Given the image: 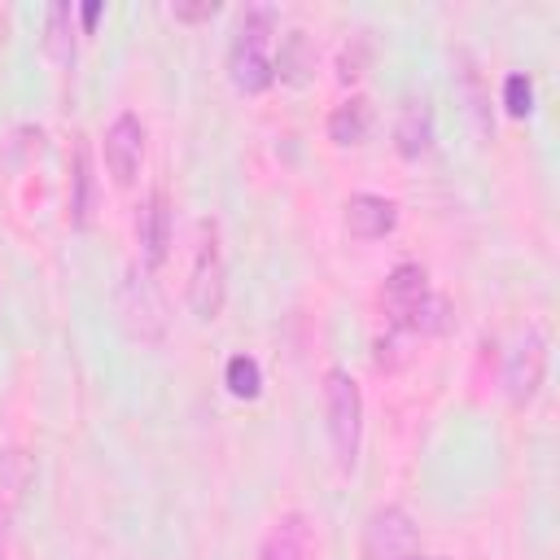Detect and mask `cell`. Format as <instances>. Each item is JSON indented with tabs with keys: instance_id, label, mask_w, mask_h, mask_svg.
I'll list each match as a JSON object with an SVG mask.
<instances>
[{
	"instance_id": "7c38bea8",
	"label": "cell",
	"mask_w": 560,
	"mask_h": 560,
	"mask_svg": "<svg viewBox=\"0 0 560 560\" xmlns=\"http://www.w3.org/2000/svg\"><path fill=\"white\" fill-rule=\"evenodd\" d=\"M394 140H398V153H402V158L429 153V144H433V109H429L424 96H411V101L398 109Z\"/></svg>"
},
{
	"instance_id": "5b68a950",
	"label": "cell",
	"mask_w": 560,
	"mask_h": 560,
	"mask_svg": "<svg viewBox=\"0 0 560 560\" xmlns=\"http://www.w3.org/2000/svg\"><path fill=\"white\" fill-rule=\"evenodd\" d=\"M223 298H228V271H223V249H219V223L206 219L197 258H192V276H188V306L197 319H214L223 311Z\"/></svg>"
},
{
	"instance_id": "9a60e30c",
	"label": "cell",
	"mask_w": 560,
	"mask_h": 560,
	"mask_svg": "<svg viewBox=\"0 0 560 560\" xmlns=\"http://www.w3.org/2000/svg\"><path fill=\"white\" fill-rule=\"evenodd\" d=\"M223 385L236 394V398H258L262 394V368L254 354H232L228 368H223Z\"/></svg>"
},
{
	"instance_id": "5bb4252c",
	"label": "cell",
	"mask_w": 560,
	"mask_h": 560,
	"mask_svg": "<svg viewBox=\"0 0 560 560\" xmlns=\"http://www.w3.org/2000/svg\"><path fill=\"white\" fill-rule=\"evenodd\" d=\"M70 18H74V9L66 0L48 4V13H44V52L57 66H70L74 61V22Z\"/></svg>"
},
{
	"instance_id": "7a4b0ae2",
	"label": "cell",
	"mask_w": 560,
	"mask_h": 560,
	"mask_svg": "<svg viewBox=\"0 0 560 560\" xmlns=\"http://www.w3.org/2000/svg\"><path fill=\"white\" fill-rule=\"evenodd\" d=\"M271 31H276V13L271 9H249L228 44V79L236 92H262L276 79V61H271Z\"/></svg>"
},
{
	"instance_id": "d6986e66",
	"label": "cell",
	"mask_w": 560,
	"mask_h": 560,
	"mask_svg": "<svg viewBox=\"0 0 560 560\" xmlns=\"http://www.w3.org/2000/svg\"><path fill=\"white\" fill-rule=\"evenodd\" d=\"M219 4L214 0H201V4H175V18L179 22H201V18H214Z\"/></svg>"
},
{
	"instance_id": "277c9868",
	"label": "cell",
	"mask_w": 560,
	"mask_h": 560,
	"mask_svg": "<svg viewBox=\"0 0 560 560\" xmlns=\"http://www.w3.org/2000/svg\"><path fill=\"white\" fill-rule=\"evenodd\" d=\"M118 319L131 341L140 346H162L166 337V302L149 276V267H127L118 284Z\"/></svg>"
},
{
	"instance_id": "30bf717a",
	"label": "cell",
	"mask_w": 560,
	"mask_h": 560,
	"mask_svg": "<svg viewBox=\"0 0 560 560\" xmlns=\"http://www.w3.org/2000/svg\"><path fill=\"white\" fill-rule=\"evenodd\" d=\"M258 560H315V542H311L306 516L302 512H284L267 529V538L258 547Z\"/></svg>"
},
{
	"instance_id": "9c48e42d",
	"label": "cell",
	"mask_w": 560,
	"mask_h": 560,
	"mask_svg": "<svg viewBox=\"0 0 560 560\" xmlns=\"http://www.w3.org/2000/svg\"><path fill=\"white\" fill-rule=\"evenodd\" d=\"M394 223H398V206L381 192H354L346 201V232L354 241H381L394 232Z\"/></svg>"
},
{
	"instance_id": "44dd1931",
	"label": "cell",
	"mask_w": 560,
	"mask_h": 560,
	"mask_svg": "<svg viewBox=\"0 0 560 560\" xmlns=\"http://www.w3.org/2000/svg\"><path fill=\"white\" fill-rule=\"evenodd\" d=\"M0 560H4V512H0Z\"/></svg>"
},
{
	"instance_id": "ba28073f",
	"label": "cell",
	"mask_w": 560,
	"mask_h": 560,
	"mask_svg": "<svg viewBox=\"0 0 560 560\" xmlns=\"http://www.w3.org/2000/svg\"><path fill=\"white\" fill-rule=\"evenodd\" d=\"M144 158V127L131 109H122L109 127H105V166L114 175V184H131Z\"/></svg>"
},
{
	"instance_id": "52a82bcc",
	"label": "cell",
	"mask_w": 560,
	"mask_h": 560,
	"mask_svg": "<svg viewBox=\"0 0 560 560\" xmlns=\"http://www.w3.org/2000/svg\"><path fill=\"white\" fill-rule=\"evenodd\" d=\"M411 547H416V529L402 508L372 512L368 534H363V560H407Z\"/></svg>"
},
{
	"instance_id": "8fae6325",
	"label": "cell",
	"mask_w": 560,
	"mask_h": 560,
	"mask_svg": "<svg viewBox=\"0 0 560 560\" xmlns=\"http://www.w3.org/2000/svg\"><path fill=\"white\" fill-rule=\"evenodd\" d=\"M136 232H140L144 267L153 271V267L166 258V245H171V201H166V192H162V188H153V192H149V201H144V210H140Z\"/></svg>"
},
{
	"instance_id": "6da1fadb",
	"label": "cell",
	"mask_w": 560,
	"mask_h": 560,
	"mask_svg": "<svg viewBox=\"0 0 560 560\" xmlns=\"http://www.w3.org/2000/svg\"><path fill=\"white\" fill-rule=\"evenodd\" d=\"M381 302H385V315H389V324L398 332H429V337H438V332H446L455 324L451 302L429 289V276L416 262H398L389 271L385 289H381Z\"/></svg>"
},
{
	"instance_id": "4fadbf2b",
	"label": "cell",
	"mask_w": 560,
	"mask_h": 560,
	"mask_svg": "<svg viewBox=\"0 0 560 560\" xmlns=\"http://www.w3.org/2000/svg\"><path fill=\"white\" fill-rule=\"evenodd\" d=\"M372 131V101L368 96H350L328 114V136L337 144H363Z\"/></svg>"
},
{
	"instance_id": "2e32d148",
	"label": "cell",
	"mask_w": 560,
	"mask_h": 560,
	"mask_svg": "<svg viewBox=\"0 0 560 560\" xmlns=\"http://www.w3.org/2000/svg\"><path fill=\"white\" fill-rule=\"evenodd\" d=\"M503 109L512 114V118H525L529 109H534V83H529V74H508L503 79Z\"/></svg>"
},
{
	"instance_id": "ac0fdd59",
	"label": "cell",
	"mask_w": 560,
	"mask_h": 560,
	"mask_svg": "<svg viewBox=\"0 0 560 560\" xmlns=\"http://www.w3.org/2000/svg\"><path fill=\"white\" fill-rule=\"evenodd\" d=\"M306 61H311V57H306V31H289L276 70H280L284 79H302V66H306Z\"/></svg>"
},
{
	"instance_id": "e0dca14e",
	"label": "cell",
	"mask_w": 560,
	"mask_h": 560,
	"mask_svg": "<svg viewBox=\"0 0 560 560\" xmlns=\"http://www.w3.org/2000/svg\"><path fill=\"white\" fill-rule=\"evenodd\" d=\"M88 192H92L88 149H83V144H74V201H70V214H74V223H79V228L88 223Z\"/></svg>"
},
{
	"instance_id": "ffe728a7",
	"label": "cell",
	"mask_w": 560,
	"mask_h": 560,
	"mask_svg": "<svg viewBox=\"0 0 560 560\" xmlns=\"http://www.w3.org/2000/svg\"><path fill=\"white\" fill-rule=\"evenodd\" d=\"M79 18H83V31H88V26H96V18H101V4H83V9H79Z\"/></svg>"
},
{
	"instance_id": "3957f363",
	"label": "cell",
	"mask_w": 560,
	"mask_h": 560,
	"mask_svg": "<svg viewBox=\"0 0 560 560\" xmlns=\"http://www.w3.org/2000/svg\"><path fill=\"white\" fill-rule=\"evenodd\" d=\"M324 416H328V442H332L337 468L354 472L359 442H363V394H359V381L346 368L324 372Z\"/></svg>"
},
{
	"instance_id": "7402d4cb",
	"label": "cell",
	"mask_w": 560,
	"mask_h": 560,
	"mask_svg": "<svg viewBox=\"0 0 560 560\" xmlns=\"http://www.w3.org/2000/svg\"><path fill=\"white\" fill-rule=\"evenodd\" d=\"M407 560H442V556H407Z\"/></svg>"
},
{
	"instance_id": "8992f818",
	"label": "cell",
	"mask_w": 560,
	"mask_h": 560,
	"mask_svg": "<svg viewBox=\"0 0 560 560\" xmlns=\"http://www.w3.org/2000/svg\"><path fill=\"white\" fill-rule=\"evenodd\" d=\"M542 368H547V337H542L538 328H529V332L516 341V350L508 354V372H503V381H508V398H512L516 407H525V402L538 394V385H542Z\"/></svg>"
}]
</instances>
